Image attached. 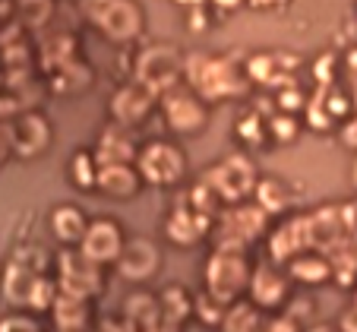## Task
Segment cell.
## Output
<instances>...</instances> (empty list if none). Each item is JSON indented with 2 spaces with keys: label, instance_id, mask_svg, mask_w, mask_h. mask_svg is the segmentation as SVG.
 <instances>
[{
  "label": "cell",
  "instance_id": "cell-36",
  "mask_svg": "<svg viewBox=\"0 0 357 332\" xmlns=\"http://www.w3.org/2000/svg\"><path fill=\"white\" fill-rule=\"evenodd\" d=\"M3 332H41V326L29 317H7L3 319Z\"/></svg>",
  "mask_w": 357,
  "mask_h": 332
},
{
  "label": "cell",
  "instance_id": "cell-48",
  "mask_svg": "<svg viewBox=\"0 0 357 332\" xmlns=\"http://www.w3.org/2000/svg\"><path fill=\"white\" fill-rule=\"evenodd\" d=\"M86 332H95V329H86Z\"/></svg>",
  "mask_w": 357,
  "mask_h": 332
},
{
  "label": "cell",
  "instance_id": "cell-6",
  "mask_svg": "<svg viewBox=\"0 0 357 332\" xmlns=\"http://www.w3.org/2000/svg\"><path fill=\"white\" fill-rule=\"evenodd\" d=\"M54 142V127L45 111L29 108L3 117V146L16 158H41Z\"/></svg>",
  "mask_w": 357,
  "mask_h": 332
},
{
  "label": "cell",
  "instance_id": "cell-33",
  "mask_svg": "<svg viewBox=\"0 0 357 332\" xmlns=\"http://www.w3.org/2000/svg\"><path fill=\"white\" fill-rule=\"evenodd\" d=\"M225 313H228V304L212 298L206 288H202V294H196V317H199L206 326H222Z\"/></svg>",
  "mask_w": 357,
  "mask_h": 332
},
{
  "label": "cell",
  "instance_id": "cell-16",
  "mask_svg": "<svg viewBox=\"0 0 357 332\" xmlns=\"http://www.w3.org/2000/svg\"><path fill=\"white\" fill-rule=\"evenodd\" d=\"M291 294V276L288 269H278V263H257L253 278H250V301H257L263 310H278L284 307Z\"/></svg>",
  "mask_w": 357,
  "mask_h": 332
},
{
  "label": "cell",
  "instance_id": "cell-37",
  "mask_svg": "<svg viewBox=\"0 0 357 332\" xmlns=\"http://www.w3.org/2000/svg\"><path fill=\"white\" fill-rule=\"evenodd\" d=\"M149 332H183V323H177V319H171V317H158V323L152 326Z\"/></svg>",
  "mask_w": 357,
  "mask_h": 332
},
{
  "label": "cell",
  "instance_id": "cell-17",
  "mask_svg": "<svg viewBox=\"0 0 357 332\" xmlns=\"http://www.w3.org/2000/svg\"><path fill=\"white\" fill-rule=\"evenodd\" d=\"M146 187L136 162H114V165H101L98 174V193L108 199H133L139 190Z\"/></svg>",
  "mask_w": 357,
  "mask_h": 332
},
{
  "label": "cell",
  "instance_id": "cell-20",
  "mask_svg": "<svg viewBox=\"0 0 357 332\" xmlns=\"http://www.w3.org/2000/svg\"><path fill=\"white\" fill-rule=\"evenodd\" d=\"M288 276L291 282H301V285H326L329 278H335V266H332V257L323 250H303L291 259L288 266Z\"/></svg>",
  "mask_w": 357,
  "mask_h": 332
},
{
  "label": "cell",
  "instance_id": "cell-30",
  "mask_svg": "<svg viewBox=\"0 0 357 332\" xmlns=\"http://www.w3.org/2000/svg\"><path fill=\"white\" fill-rule=\"evenodd\" d=\"M162 313L177 323H187L190 317H196V298L183 288V285H165L162 288Z\"/></svg>",
  "mask_w": 357,
  "mask_h": 332
},
{
  "label": "cell",
  "instance_id": "cell-5",
  "mask_svg": "<svg viewBox=\"0 0 357 332\" xmlns=\"http://www.w3.org/2000/svg\"><path fill=\"white\" fill-rule=\"evenodd\" d=\"M199 181L209 183L212 193L222 199V206H234V203H247L257 193L259 174H257V165L250 162V156L231 152L222 162H215L212 168L202 171Z\"/></svg>",
  "mask_w": 357,
  "mask_h": 332
},
{
  "label": "cell",
  "instance_id": "cell-2",
  "mask_svg": "<svg viewBox=\"0 0 357 332\" xmlns=\"http://www.w3.org/2000/svg\"><path fill=\"white\" fill-rule=\"evenodd\" d=\"M253 269L257 266L250 263V253L243 244H231V241H222L215 244V250L206 259V269H202V278H206V292L212 298H218L222 304H234L243 294H250V278H253Z\"/></svg>",
  "mask_w": 357,
  "mask_h": 332
},
{
  "label": "cell",
  "instance_id": "cell-35",
  "mask_svg": "<svg viewBox=\"0 0 357 332\" xmlns=\"http://www.w3.org/2000/svg\"><path fill=\"white\" fill-rule=\"evenodd\" d=\"M266 332H307V326H303L294 313L284 310L282 317H272L269 323H266Z\"/></svg>",
  "mask_w": 357,
  "mask_h": 332
},
{
  "label": "cell",
  "instance_id": "cell-18",
  "mask_svg": "<svg viewBox=\"0 0 357 332\" xmlns=\"http://www.w3.org/2000/svg\"><path fill=\"white\" fill-rule=\"evenodd\" d=\"M95 156H98L101 165L136 162L139 149H136V142H133V130L123 127V123L111 121L108 127L98 133V139H95Z\"/></svg>",
  "mask_w": 357,
  "mask_h": 332
},
{
  "label": "cell",
  "instance_id": "cell-19",
  "mask_svg": "<svg viewBox=\"0 0 357 332\" xmlns=\"http://www.w3.org/2000/svg\"><path fill=\"white\" fill-rule=\"evenodd\" d=\"M51 317H54L57 332H86L92 329V301L61 292L51 307Z\"/></svg>",
  "mask_w": 357,
  "mask_h": 332
},
{
  "label": "cell",
  "instance_id": "cell-32",
  "mask_svg": "<svg viewBox=\"0 0 357 332\" xmlns=\"http://www.w3.org/2000/svg\"><path fill=\"white\" fill-rule=\"evenodd\" d=\"M297 136H301V123H297L294 114L278 111V114L269 117V139L275 142V146H288V142H294Z\"/></svg>",
  "mask_w": 357,
  "mask_h": 332
},
{
  "label": "cell",
  "instance_id": "cell-47",
  "mask_svg": "<svg viewBox=\"0 0 357 332\" xmlns=\"http://www.w3.org/2000/svg\"><path fill=\"white\" fill-rule=\"evenodd\" d=\"M354 310H357V298H354Z\"/></svg>",
  "mask_w": 357,
  "mask_h": 332
},
{
  "label": "cell",
  "instance_id": "cell-39",
  "mask_svg": "<svg viewBox=\"0 0 357 332\" xmlns=\"http://www.w3.org/2000/svg\"><path fill=\"white\" fill-rule=\"evenodd\" d=\"M344 206V218H348V228H351V234H354V241H357V199H351V203H342Z\"/></svg>",
  "mask_w": 357,
  "mask_h": 332
},
{
  "label": "cell",
  "instance_id": "cell-41",
  "mask_svg": "<svg viewBox=\"0 0 357 332\" xmlns=\"http://www.w3.org/2000/svg\"><path fill=\"white\" fill-rule=\"evenodd\" d=\"M338 329H342V332H357V310H354V307H351V310L342 317V323H338Z\"/></svg>",
  "mask_w": 357,
  "mask_h": 332
},
{
  "label": "cell",
  "instance_id": "cell-13",
  "mask_svg": "<svg viewBox=\"0 0 357 332\" xmlns=\"http://www.w3.org/2000/svg\"><path fill=\"white\" fill-rule=\"evenodd\" d=\"M310 241H313V250H323V253H338L344 247L357 244L354 234L348 228V218H344V206H323L310 216Z\"/></svg>",
  "mask_w": 357,
  "mask_h": 332
},
{
  "label": "cell",
  "instance_id": "cell-31",
  "mask_svg": "<svg viewBox=\"0 0 357 332\" xmlns=\"http://www.w3.org/2000/svg\"><path fill=\"white\" fill-rule=\"evenodd\" d=\"M16 10L26 29H45L54 16V0H16Z\"/></svg>",
  "mask_w": 357,
  "mask_h": 332
},
{
  "label": "cell",
  "instance_id": "cell-4",
  "mask_svg": "<svg viewBox=\"0 0 357 332\" xmlns=\"http://www.w3.org/2000/svg\"><path fill=\"white\" fill-rule=\"evenodd\" d=\"M183 76H187V54L171 41H152L136 57L133 80L152 89L158 98L165 92H171L174 86H181Z\"/></svg>",
  "mask_w": 357,
  "mask_h": 332
},
{
  "label": "cell",
  "instance_id": "cell-42",
  "mask_svg": "<svg viewBox=\"0 0 357 332\" xmlns=\"http://www.w3.org/2000/svg\"><path fill=\"white\" fill-rule=\"evenodd\" d=\"M243 0H212V7H218V10H225V13H231V10H237Z\"/></svg>",
  "mask_w": 357,
  "mask_h": 332
},
{
  "label": "cell",
  "instance_id": "cell-14",
  "mask_svg": "<svg viewBox=\"0 0 357 332\" xmlns=\"http://www.w3.org/2000/svg\"><path fill=\"white\" fill-rule=\"evenodd\" d=\"M155 102H158V95L152 92V89H146L142 82L133 80V82H123V86L111 95L108 114H111L114 123H123V127L136 130L149 114H152Z\"/></svg>",
  "mask_w": 357,
  "mask_h": 332
},
{
  "label": "cell",
  "instance_id": "cell-24",
  "mask_svg": "<svg viewBox=\"0 0 357 332\" xmlns=\"http://www.w3.org/2000/svg\"><path fill=\"white\" fill-rule=\"evenodd\" d=\"M92 82H95L92 67H89L86 61H79V57H73L70 63H63V67L47 73V89L57 95H79V92H86Z\"/></svg>",
  "mask_w": 357,
  "mask_h": 332
},
{
  "label": "cell",
  "instance_id": "cell-25",
  "mask_svg": "<svg viewBox=\"0 0 357 332\" xmlns=\"http://www.w3.org/2000/svg\"><path fill=\"white\" fill-rule=\"evenodd\" d=\"M266 310L257 304V301H234V304L228 307V313H225L222 326L218 329L222 332H266Z\"/></svg>",
  "mask_w": 357,
  "mask_h": 332
},
{
  "label": "cell",
  "instance_id": "cell-3",
  "mask_svg": "<svg viewBox=\"0 0 357 332\" xmlns=\"http://www.w3.org/2000/svg\"><path fill=\"white\" fill-rule=\"evenodd\" d=\"M79 10L108 41L130 45L146 29V10L139 0H79Z\"/></svg>",
  "mask_w": 357,
  "mask_h": 332
},
{
  "label": "cell",
  "instance_id": "cell-21",
  "mask_svg": "<svg viewBox=\"0 0 357 332\" xmlns=\"http://www.w3.org/2000/svg\"><path fill=\"white\" fill-rule=\"evenodd\" d=\"M348 95L338 92V89L332 86H323L317 92V98H310V121L317 130H332L338 121H344L348 117Z\"/></svg>",
  "mask_w": 357,
  "mask_h": 332
},
{
  "label": "cell",
  "instance_id": "cell-44",
  "mask_svg": "<svg viewBox=\"0 0 357 332\" xmlns=\"http://www.w3.org/2000/svg\"><path fill=\"white\" fill-rule=\"evenodd\" d=\"M250 3H253V7H259V10H269V7H275V3H278V0H250Z\"/></svg>",
  "mask_w": 357,
  "mask_h": 332
},
{
  "label": "cell",
  "instance_id": "cell-22",
  "mask_svg": "<svg viewBox=\"0 0 357 332\" xmlns=\"http://www.w3.org/2000/svg\"><path fill=\"white\" fill-rule=\"evenodd\" d=\"M123 319L133 332H149L162 317V298L152 292H133L123 301Z\"/></svg>",
  "mask_w": 357,
  "mask_h": 332
},
{
  "label": "cell",
  "instance_id": "cell-15",
  "mask_svg": "<svg viewBox=\"0 0 357 332\" xmlns=\"http://www.w3.org/2000/svg\"><path fill=\"white\" fill-rule=\"evenodd\" d=\"M114 266L121 272V278H127V282H133V285L149 282V278H155L158 269H162V247L152 237H130Z\"/></svg>",
  "mask_w": 357,
  "mask_h": 332
},
{
  "label": "cell",
  "instance_id": "cell-29",
  "mask_svg": "<svg viewBox=\"0 0 357 332\" xmlns=\"http://www.w3.org/2000/svg\"><path fill=\"white\" fill-rule=\"evenodd\" d=\"M41 272H32V269H22L20 263H10L7 266V278H3V294L7 301L20 307H29V298L35 292V282H38Z\"/></svg>",
  "mask_w": 357,
  "mask_h": 332
},
{
  "label": "cell",
  "instance_id": "cell-27",
  "mask_svg": "<svg viewBox=\"0 0 357 332\" xmlns=\"http://www.w3.org/2000/svg\"><path fill=\"white\" fill-rule=\"evenodd\" d=\"M98 174H101V162L98 156H95V146L92 149H73V156L67 158V177L70 183H73L76 190H86V193H92V190H98Z\"/></svg>",
  "mask_w": 357,
  "mask_h": 332
},
{
  "label": "cell",
  "instance_id": "cell-8",
  "mask_svg": "<svg viewBox=\"0 0 357 332\" xmlns=\"http://www.w3.org/2000/svg\"><path fill=\"white\" fill-rule=\"evenodd\" d=\"M162 114L168 130L177 136H199L209 127V102L183 82L162 95Z\"/></svg>",
  "mask_w": 357,
  "mask_h": 332
},
{
  "label": "cell",
  "instance_id": "cell-9",
  "mask_svg": "<svg viewBox=\"0 0 357 332\" xmlns=\"http://www.w3.org/2000/svg\"><path fill=\"white\" fill-rule=\"evenodd\" d=\"M269 212L263 209L259 203H234L225 206L215 218V244L222 241H231V244H257L263 234H269Z\"/></svg>",
  "mask_w": 357,
  "mask_h": 332
},
{
  "label": "cell",
  "instance_id": "cell-1",
  "mask_svg": "<svg viewBox=\"0 0 357 332\" xmlns=\"http://www.w3.org/2000/svg\"><path fill=\"white\" fill-rule=\"evenodd\" d=\"M193 92H199L209 105H222L231 98H241L250 89V73L237 67L234 57L225 54H190L187 76Z\"/></svg>",
  "mask_w": 357,
  "mask_h": 332
},
{
  "label": "cell",
  "instance_id": "cell-26",
  "mask_svg": "<svg viewBox=\"0 0 357 332\" xmlns=\"http://www.w3.org/2000/svg\"><path fill=\"white\" fill-rule=\"evenodd\" d=\"M253 197H257V203L263 206L269 216H284V212L294 206V190H291V183L282 181V177H275V174L259 177Z\"/></svg>",
  "mask_w": 357,
  "mask_h": 332
},
{
  "label": "cell",
  "instance_id": "cell-43",
  "mask_svg": "<svg viewBox=\"0 0 357 332\" xmlns=\"http://www.w3.org/2000/svg\"><path fill=\"white\" fill-rule=\"evenodd\" d=\"M307 332H342V329L332 323H317V326H307Z\"/></svg>",
  "mask_w": 357,
  "mask_h": 332
},
{
  "label": "cell",
  "instance_id": "cell-40",
  "mask_svg": "<svg viewBox=\"0 0 357 332\" xmlns=\"http://www.w3.org/2000/svg\"><path fill=\"white\" fill-rule=\"evenodd\" d=\"M342 139H344V146H348V149H354V152H357V117L348 123V127H344Z\"/></svg>",
  "mask_w": 357,
  "mask_h": 332
},
{
  "label": "cell",
  "instance_id": "cell-12",
  "mask_svg": "<svg viewBox=\"0 0 357 332\" xmlns=\"http://www.w3.org/2000/svg\"><path fill=\"white\" fill-rule=\"evenodd\" d=\"M310 216L294 212V216L282 218L275 228L269 231V259L278 266H288L297 253L310 250Z\"/></svg>",
  "mask_w": 357,
  "mask_h": 332
},
{
  "label": "cell",
  "instance_id": "cell-10",
  "mask_svg": "<svg viewBox=\"0 0 357 332\" xmlns=\"http://www.w3.org/2000/svg\"><path fill=\"white\" fill-rule=\"evenodd\" d=\"M105 266H98L95 259H89L82 250H63L57 257V285L61 292L76 294V298H89L95 301L105 292Z\"/></svg>",
  "mask_w": 357,
  "mask_h": 332
},
{
  "label": "cell",
  "instance_id": "cell-38",
  "mask_svg": "<svg viewBox=\"0 0 357 332\" xmlns=\"http://www.w3.org/2000/svg\"><path fill=\"white\" fill-rule=\"evenodd\" d=\"M95 332H133V329H130V326H127V319H101V323H98V329H95Z\"/></svg>",
  "mask_w": 357,
  "mask_h": 332
},
{
  "label": "cell",
  "instance_id": "cell-23",
  "mask_svg": "<svg viewBox=\"0 0 357 332\" xmlns=\"http://www.w3.org/2000/svg\"><path fill=\"white\" fill-rule=\"evenodd\" d=\"M51 231H54V237L63 247H79L86 231H89V218L79 206L61 203L54 212H51Z\"/></svg>",
  "mask_w": 357,
  "mask_h": 332
},
{
  "label": "cell",
  "instance_id": "cell-11",
  "mask_svg": "<svg viewBox=\"0 0 357 332\" xmlns=\"http://www.w3.org/2000/svg\"><path fill=\"white\" fill-rule=\"evenodd\" d=\"M130 237L123 234V225L111 216H101V218H92L89 222V231L82 237L79 250L86 253L89 259H95L98 266H111L117 263V257L123 253Z\"/></svg>",
  "mask_w": 357,
  "mask_h": 332
},
{
  "label": "cell",
  "instance_id": "cell-7",
  "mask_svg": "<svg viewBox=\"0 0 357 332\" xmlns=\"http://www.w3.org/2000/svg\"><path fill=\"white\" fill-rule=\"evenodd\" d=\"M136 168H139L142 181L149 187H177L187 177V152L171 139H149L136 156Z\"/></svg>",
  "mask_w": 357,
  "mask_h": 332
},
{
  "label": "cell",
  "instance_id": "cell-28",
  "mask_svg": "<svg viewBox=\"0 0 357 332\" xmlns=\"http://www.w3.org/2000/svg\"><path fill=\"white\" fill-rule=\"evenodd\" d=\"M234 139L241 146V152L259 149L266 139H269V117H263L259 111H243L241 121H234Z\"/></svg>",
  "mask_w": 357,
  "mask_h": 332
},
{
  "label": "cell",
  "instance_id": "cell-46",
  "mask_svg": "<svg viewBox=\"0 0 357 332\" xmlns=\"http://www.w3.org/2000/svg\"><path fill=\"white\" fill-rule=\"evenodd\" d=\"M351 177H354V187H357V158H354V168H351Z\"/></svg>",
  "mask_w": 357,
  "mask_h": 332
},
{
  "label": "cell",
  "instance_id": "cell-34",
  "mask_svg": "<svg viewBox=\"0 0 357 332\" xmlns=\"http://www.w3.org/2000/svg\"><path fill=\"white\" fill-rule=\"evenodd\" d=\"M13 263H20L22 269H32V272H41V276H45L47 250H45V247H20V250L13 253Z\"/></svg>",
  "mask_w": 357,
  "mask_h": 332
},
{
  "label": "cell",
  "instance_id": "cell-45",
  "mask_svg": "<svg viewBox=\"0 0 357 332\" xmlns=\"http://www.w3.org/2000/svg\"><path fill=\"white\" fill-rule=\"evenodd\" d=\"M174 3H183V7H199L202 0H174Z\"/></svg>",
  "mask_w": 357,
  "mask_h": 332
}]
</instances>
